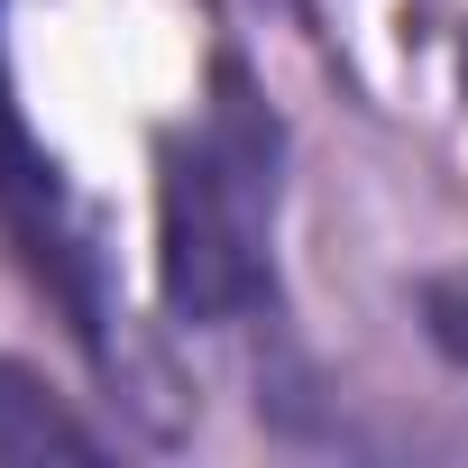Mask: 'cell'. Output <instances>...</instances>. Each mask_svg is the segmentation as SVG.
<instances>
[{
    "label": "cell",
    "instance_id": "cell-1",
    "mask_svg": "<svg viewBox=\"0 0 468 468\" xmlns=\"http://www.w3.org/2000/svg\"><path fill=\"white\" fill-rule=\"evenodd\" d=\"M276 211L285 129L239 65L211 74V101L156 156V285L184 331H249L276 313Z\"/></svg>",
    "mask_w": 468,
    "mask_h": 468
},
{
    "label": "cell",
    "instance_id": "cell-2",
    "mask_svg": "<svg viewBox=\"0 0 468 468\" xmlns=\"http://www.w3.org/2000/svg\"><path fill=\"white\" fill-rule=\"evenodd\" d=\"M0 220H10L19 258L47 276V294L74 313V331H83L92 349H111V303H101V249H92V220H83L74 184L56 175V156H37V138L19 129L10 65H0Z\"/></svg>",
    "mask_w": 468,
    "mask_h": 468
},
{
    "label": "cell",
    "instance_id": "cell-3",
    "mask_svg": "<svg viewBox=\"0 0 468 468\" xmlns=\"http://www.w3.org/2000/svg\"><path fill=\"white\" fill-rule=\"evenodd\" d=\"M101 441L28 377V367H0V468H28V459H92Z\"/></svg>",
    "mask_w": 468,
    "mask_h": 468
},
{
    "label": "cell",
    "instance_id": "cell-4",
    "mask_svg": "<svg viewBox=\"0 0 468 468\" xmlns=\"http://www.w3.org/2000/svg\"><path fill=\"white\" fill-rule=\"evenodd\" d=\"M422 313H431V340L468 367V285H431V294H422Z\"/></svg>",
    "mask_w": 468,
    "mask_h": 468
}]
</instances>
